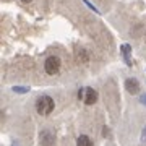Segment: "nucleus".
Returning <instances> with one entry per match:
<instances>
[{
	"label": "nucleus",
	"instance_id": "nucleus-7",
	"mask_svg": "<svg viewBox=\"0 0 146 146\" xmlns=\"http://www.w3.org/2000/svg\"><path fill=\"white\" fill-rule=\"evenodd\" d=\"M122 50H123V55H125V62L128 63V65H131V60H130V57H128V54H130V46L123 44V46H122Z\"/></svg>",
	"mask_w": 146,
	"mask_h": 146
},
{
	"label": "nucleus",
	"instance_id": "nucleus-11",
	"mask_svg": "<svg viewBox=\"0 0 146 146\" xmlns=\"http://www.w3.org/2000/svg\"><path fill=\"white\" fill-rule=\"evenodd\" d=\"M21 2H25V3H29V2H33V0H21Z\"/></svg>",
	"mask_w": 146,
	"mask_h": 146
},
{
	"label": "nucleus",
	"instance_id": "nucleus-5",
	"mask_svg": "<svg viewBox=\"0 0 146 146\" xmlns=\"http://www.w3.org/2000/svg\"><path fill=\"white\" fill-rule=\"evenodd\" d=\"M54 143V135L50 133V131H42L41 133V145L42 146H52Z\"/></svg>",
	"mask_w": 146,
	"mask_h": 146
},
{
	"label": "nucleus",
	"instance_id": "nucleus-9",
	"mask_svg": "<svg viewBox=\"0 0 146 146\" xmlns=\"http://www.w3.org/2000/svg\"><path fill=\"white\" fill-rule=\"evenodd\" d=\"M141 102H143V104H146V94H145V96H141Z\"/></svg>",
	"mask_w": 146,
	"mask_h": 146
},
{
	"label": "nucleus",
	"instance_id": "nucleus-4",
	"mask_svg": "<svg viewBox=\"0 0 146 146\" xmlns=\"http://www.w3.org/2000/svg\"><path fill=\"white\" fill-rule=\"evenodd\" d=\"M125 88L130 94H136L138 91H140V83H138L135 78H128L125 81Z\"/></svg>",
	"mask_w": 146,
	"mask_h": 146
},
{
	"label": "nucleus",
	"instance_id": "nucleus-3",
	"mask_svg": "<svg viewBox=\"0 0 146 146\" xmlns=\"http://www.w3.org/2000/svg\"><path fill=\"white\" fill-rule=\"evenodd\" d=\"M60 65H62L60 58H58L57 55H50V57L46 60V63H44V68H46V72L49 73V75H55V73H58V70H60Z\"/></svg>",
	"mask_w": 146,
	"mask_h": 146
},
{
	"label": "nucleus",
	"instance_id": "nucleus-10",
	"mask_svg": "<svg viewBox=\"0 0 146 146\" xmlns=\"http://www.w3.org/2000/svg\"><path fill=\"white\" fill-rule=\"evenodd\" d=\"M143 143H146V130L143 131Z\"/></svg>",
	"mask_w": 146,
	"mask_h": 146
},
{
	"label": "nucleus",
	"instance_id": "nucleus-6",
	"mask_svg": "<svg viewBox=\"0 0 146 146\" xmlns=\"http://www.w3.org/2000/svg\"><path fill=\"white\" fill-rule=\"evenodd\" d=\"M76 146H94L93 145V140L86 135H81L78 136V140H76Z\"/></svg>",
	"mask_w": 146,
	"mask_h": 146
},
{
	"label": "nucleus",
	"instance_id": "nucleus-2",
	"mask_svg": "<svg viewBox=\"0 0 146 146\" xmlns=\"http://www.w3.org/2000/svg\"><path fill=\"white\" fill-rule=\"evenodd\" d=\"M78 98L81 101H84L86 106H93L96 101H98V91L93 88H84V89H80L78 93Z\"/></svg>",
	"mask_w": 146,
	"mask_h": 146
},
{
	"label": "nucleus",
	"instance_id": "nucleus-8",
	"mask_svg": "<svg viewBox=\"0 0 146 146\" xmlns=\"http://www.w3.org/2000/svg\"><path fill=\"white\" fill-rule=\"evenodd\" d=\"M13 91H16V93H26L28 88H23V86H15V88H13Z\"/></svg>",
	"mask_w": 146,
	"mask_h": 146
},
{
	"label": "nucleus",
	"instance_id": "nucleus-1",
	"mask_svg": "<svg viewBox=\"0 0 146 146\" xmlns=\"http://www.w3.org/2000/svg\"><path fill=\"white\" fill-rule=\"evenodd\" d=\"M55 107V102L50 96H41L36 101V110L39 115H49Z\"/></svg>",
	"mask_w": 146,
	"mask_h": 146
}]
</instances>
